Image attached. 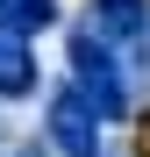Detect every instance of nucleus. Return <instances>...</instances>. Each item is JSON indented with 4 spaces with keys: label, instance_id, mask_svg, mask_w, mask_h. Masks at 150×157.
Returning <instances> with one entry per match:
<instances>
[{
    "label": "nucleus",
    "instance_id": "obj_3",
    "mask_svg": "<svg viewBox=\"0 0 150 157\" xmlns=\"http://www.w3.org/2000/svg\"><path fill=\"white\" fill-rule=\"evenodd\" d=\"M143 21H150V0H93L86 7V29L100 43H136Z\"/></svg>",
    "mask_w": 150,
    "mask_h": 157
},
{
    "label": "nucleus",
    "instance_id": "obj_1",
    "mask_svg": "<svg viewBox=\"0 0 150 157\" xmlns=\"http://www.w3.org/2000/svg\"><path fill=\"white\" fill-rule=\"evenodd\" d=\"M71 86L86 93V107L100 121H129V78H121V57L114 43H100L86 21L71 29Z\"/></svg>",
    "mask_w": 150,
    "mask_h": 157
},
{
    "label": "nucleus",
    "instance_id": "obj_2",
    "mask_svg": "<svg viewBox=\"0 0 150 157\" xmlns=\"http://www.w3.org/2000/svg\"><path fill=\"white\" fill-rule=\"evenodd\" d=\"M50 150H64V157H100V114L86 107L79 86H57V93H50Z\"/></svg>",
    "mask_w": 150,
    "mask_h": 157
},
{
    "label": "nucleus",
    "instance_id": "obj_5",
    "mask_svg": "<svg viewBox=\"0 0 150 157\" xmlns=\"http://www.w3.org/2000/svg\"><path fill=\"white\" fill-rule=\"evenodd\" d=\"M50 21H57V0H0V29L21 36V43H36Z\"/></svg>",
    "mask_w": 150,
    "mask_h": 157
},
{
    "label": "nucleus",
    "instance_id": "obj_6",
    "mask_svg": "<svg viewBox=\"0 0 150 157\" xmlns=\"http://www.w3.org/2000/svg\"><path fill=\"white\" fill-rule=\"evenodd\" d=\"M14 157H50V143H21V150H14Z\"/></svg>",
    "mask_w": 150,
    "mask_h": 157
},
{
    "label": "nucleus",
    "instance_id": "obj_4",
    "mask_svg": "<svg viewBox=\"0 0 150 157\" xmlns=\"http://www.w3.org/2000/svg\"><path fill=\"white\" fill-rule=\"evenodd\" d=\"M36 93V50L0 29V100H29Z\"/></svg>",
    "mask_w": 150,
    "mask_h": 157
},
{
    "label": "nucleus",
    "instance_id": "obj_7",
    "mask_svg": "<svg viewBox=\"0 0 150 157\" xmlns=\"http://www.w3.org/2000/svg\"><path fill=\"white\" fill-rule=\"evenodd\" d=\"M0 157H7V121H0Z\"/></svg>",
    "mask_w": 150,
    "mask_h": 157
}]
</instances>
